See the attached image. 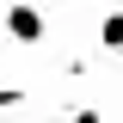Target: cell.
Instances as JSON below:
<instances>
[{
    "mask_svg": "<svg viewBox=\"0 0 123 123\" xmlns=\"http://www.w3.org/2000/svg\"><path fill=\"white\" fill-rule=\"evenodd\" d=\"M0 31H6L12 43H43V37H49L43 12H31V6H6V12H0Z\"/></svg>",
    "mask_w": 123,
    "mask_h": 123,
    "instance_id": "1",
    "label": "cell"
},
{
    "mask_svg": "<svg viewBox=\"0 0 123 123\" xmlns=\"http://www.w3.org/2000/svg\"><path fill=\"white\" fill-rule=\"evenodd\" d=\"M98 43H105V49H123V12L98 18Z\"/></svg>",
    "mask_w": 123,
    "mask_h": 123,
    "instance_id": "2",
    "label": "cell"
},
{
    "mask_svg": "<svg viewBox=\"0 0 123 123\" xmlns=\"http://www.w3.org/2000/svg\"><path fill=\"white\" fill-rule=\"evenodd\" d=\"M18 105H25V92L18 86H0V111H18Z\"/></svg>",
    "mask_w": 123,
    "mask_h": 123,
    "instance_id": "3",
    "label": "cell"
}]
</instances>
